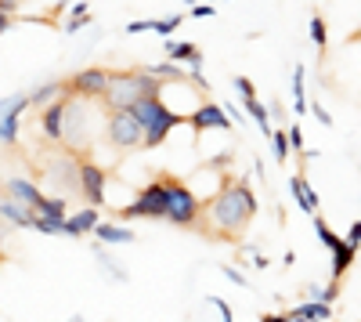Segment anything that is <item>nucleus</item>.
I'll use <instances>...</instances> for the list:
<instances>
[{
	"label": "nucleus",
	"instance_id": "obj_1",
	"mask_svg": "<svg viewBox=\"0 0 361 322\" xmlns=\"http://www.w3.org/2000/svg\"><path fill=\"white\" fill-rule=\"evenodd\" d=\"M253 217H257V192L250 189L246 178L224 174L217 192L202 199L195 232L206 236L209 243H238L246 236V228L253 225Z\"/></svg>",
	"mask_w": 361,
	"mask_h": 322
},
{
	"label": "nucleus",
	"instance_id": "obj_2",
	"mask_svg": "<svg viewBox=\"0 0 361 322\" xmlns=\"http://www.w3.org/2000/svg\"><path fill=\"white\" fill-rule=\"evenodd\" d=\"M163 91V80L152 69H112V83L102 98L105 109H130L141 98H156Z\"/></svg>",
	"mask_w": 361,
	"mask_h": 322
},
{
	"label": "nucleus",
	"instance_id": "obj_3",
	"mask_svg": "<svg viewBox=\"0 0 361 322\" xmlns=\"http://www.w3.org/2000/svg\"><path fill=\"white\" fill-rule=\"evenodd\" d=\"M130 112L137 116V124H141V131H145V145H141V149H159V145L170 138L173 127L188 124V116L170 112V109L159 102V95H156V98H141L137 105H130Z\"/></svg>",
	"mask_w": 361,
	"mask_h": 322
},
{
	"label": "nucleus",
	"instance_id": "obj_4",
	"mask_svg": "<svg viewBox=\"0 0 361 322\" xmlns=\"http://www.w3.org/2000/svg\"><path fill=\"white\" fill-rule=\"evenodd\" d=\"M166 207H170V192H166V170L156 174V181H148L145 189H137V196L127 203L123 210H116V221H166Z\"/></svg>",
	"mask_w": 361,
	"mask_h": 322
},
{
	"label": "nucleus",
	"instance_id": "obj_5",
	"mask_svg": "<svg viewBox=\"0 0 361 322\" xmlns=\"http://www.w3.org/2000/svg\"><path fill=\"white\" fill-rule=\"evenodd\" d=\"M166 192H170L166 221H170L173 228H188V232H195V225H199V210H202L199 196H195L185 181H180V178H173L170 170H166Z\"/></svg>",
	"mask_w": 361,
	"mask_h": 322
},
{
	"label": "nucleus",
	"instance_id": "obj_6",
	"mask_svg": "<svg viewBox=\"0 0 361 322\" xmlns=\"http://www.w3.org/2000/svg\"><path fill=\"white\" fill-rule=\"evenodd\" d=\"M87 98H69L66 109V134H62V149L76 160H90V131H87V112H83Z\"/></svg>",
	"mask_w": 361,
	"mask_h": 322
},
{
	"label": "nucleus",
	"instance_id": "obj_7",
	"mask_svg": "<svg viewBox=\"0 0 361 322\" xmlns=\"http://www.w3.org/2000/svg\"><path fill=\"white\" fill-rule=\"evenodd\" d=\"M105 131H109V145H112V149H119V153L141 149V145H145V131H141L137 116L130 109H109Z\"/></svg>",
	"mask_w": 361,
	"mask_h": 322
},
{
	"label": "nucleus",
	"instance_id": "obj_8",
	"mask_svg": "<svg viewBox=\"0 0 361 322\" xmlns=\"http://www.w3.org/2000/svg\"><path fill=\"white\" fill-rule=\"evenodd\" d=\"M109 83H112V69L87 66V69H80V73L69 76V91H73L76 98H105Z\"/></svg>",
	"mask_w": 361,
	"mask_h": 322
},
{
	"label": "nucleus",
	"instance_id": "obj_9",
	"mask_svg": "<svg viewBox=\"0 0 361 322\" xmlns=\"http://www.w3.org/2000/svg\"><path fill=\"white\" fill-rule=\"evenodd\" d=\"M25 109H29V91L0 102V145H15L18 141V120H22Z\"/></svg>",
	"mask_w": 361,
	"mask_h": 322
},
{
	"label": "nucleus",
	"instance_id": "obj_10",
	"mask_svg": "<svg viewBox=\"0 0 361 322\" xmlns=\"http://www.w3.org/2000/svg\"><path fill=\"white\" fill-rule=\"evenodd\" d=\"M80 196L87 207H105V170L90 160H80Z\"/></svg>",
	"mask_w": 361,
	"mask_h": 322
},
{
	"label": "nucleus",
	"instance_id": "obj_11",
	"mask_svg": "<svg viewBox=\"0 0 361 322\" xmlns=\"http://www.w3.org/2000/svg\"><path fill=\"white\" fill-rule=\"evenodd\" d=\"M188 127L195 134H202V131H235L231 120H228V112L217 102H202L195 112H188Z\"/></svg>",
	"mask_w": 361,
	"mask_h": 322
},
{
	"label": "nucleus",
	"instance_id": "obj_12",
	"mask_svg": "<svg viewBox=\"0 0 361 322\" xmlns=\"http://www.w3.org/2000/svg\"><path fill=\"white\" fill-rule=\"evenodd\" d=\"M69 98L73 95H62V98H54L47 109H40V131L47 141L54 145H62V134H66V109H69Z\"/></svg>",
	"mask_w": 361,
	"mask_h": 322
},
{
	"label": "nucleus",
	"instance_id": "obj_13",
	"mask_svg": "<svg viewBox=\"0 0 361 322\" xmlns=\"http://www.w3.org/2000/svg\"><path fill=\"white\" fill-rule=\"evenodd\" d=\"M0 217H4L11 228H37V207H25L15 196H0Z\"/></svg>",
	"mask_w": 361,
	"mask_h": 322
},
{
	"label": "nucleus",
	"instance_id": "obj_14",
	"mask_svg": "<svg viewBox=\"0 0 361 322\" xmlns=\"http://www.w3.org/2000/svg\"><path fill=\"white\" fill-rule=\"evenodd\" d=\"M289 192H293V199L300 203V210H304V214H322L318 189H311V181H307V174H304V170L289 178Z\"/></svg>",
	"mask_w": 361,
	"mask_h": 322
},
{
	"label": "nucleus",
	"instance_id": "obj_15",
	"mask_svg": "<svg viewBox=\"0 0 361 322\" xmlns=\"http://www.w3.org/2000/svg\"><path fill=\"white\" fill-rule=\"evenodd\" d=\"M62 95H73L69 91V80H51V83H40L37 91H29V109H47L54 98Z\"/></svg>",
	"mask_w": 361,
	"mask_h": 322
},
{
	"label": "nucleus",
	"instance_id": "obj_16",
	"mask_svg": "<svg viewBox=\"0 0 361 322\" xmlns=\"http://www.w3.org/2000/svg\"><path fill=\"white\" fill-rule=\"evenodd\" d=\"M94 239L102 246H119V243H134V228H123V225H116V221H98L94 228Z\"/></svg>",
	"mask_w": 361,
	"mask_h": 322
},
{
	"label": "nucleus",
	"instance_id": "obj_17",
	"mask_svg": "<svg viewBox=\"0 0 361 322\" xmlns=\"http://www.w3.org/2000/svg\"><path fill=\"white\" fill-rule=\"evenodd\" d=\"M333 282H343V275H347V268L354 265V257H357V243H350V239H340L333 250Z\"/></svg>",
	"mask_w": 361,
	"mask_h": 322
},
{
	"label": "nucleus",
	"instance_id": "obj_18",
	"mask_svg": "<svg viewBox=\"0 0 361 322\" xmlns=\"http://www.w3.org/2000/svg\"><path fill=\"white\" fill-rule=\"evenodd\" d=\"M98 221H102V217H98V207H83L80 214L69 217V236H73V239L87 236V232H94V228H98Z\"/></svg>",
	"mask_w": 361,
	"mask_h": 322
},
{
	"label": "nucleus",
	"instance_id": "obj_19",
	"mask_svg": "<svg viewBox=\"0 0 361 322\" xmlns=\"http://www.w3.org/2000/svg\"><path fill=\"white\" fill-rule=\"evenodd\" d=\"M4 189H8V196H15L18 203H25V207H37L40 196H44V192H40L33 181H25V178H11Z\"/></svg>",
	"mask_w": 361,
	"mask_h": 322
},
{
	"label": "nucleus",
	"instance_id": "obj_20",
	"mask_svg": "<svg viewBox=\"0 0 361 322\" xmlns=\"http://www.w3.org/2000/svg\"><path fill=\"white\" fill-rule=\"evenodd\" d=\"M286 315H300V318H311V322H325L329 315H333V304L322 301V297H314V301H307V304H296V308L286 311Z\"/></svg>",
	"mask_w": 361,
	"mask_h": 322
},
{
	"label": "nucleus",
	"instance_id": "obj_21",
	"mask_svg": "<svg viewBox=\"0 0 361 322\" xmlns=\"http://www.w3.org/2000/svg\"><path fill=\"white\" fill-rule=\"evenodd\" d=\"M243 109H246V116L260 127V134L264 138H271L275 131H271V124H267V105H260V98H243Z\"/></svg>",
	"mask_w": 361,
	"mask_h": 322
},
{
	"label": "nucleus",
	"instance_id": "obj_22",
	"mask_svg": "<svg viewBox=\"0 0 361 322\" xmlns=\"http://www.w3.org/2000/svg\"><path fill=\"white\" fill-rule=\"evenodd\" d=\"M163 47H166V58H170V62H192V54L199 51L195 40H166Z\"/></svg>",
	"mask_w": 361,
	"mask_h": 322
},
{
	"label": "nucleus",
	"instance_id": "obj_23",
	"mask_svg": "<svg viewBox=\"0 0 361 322\" xmlns=\"http://www.w3.org/2000/svg\"><path fill=\"white\" fill-rule=\"evenodd\" d=\"M311 40H314V47H318V62L325 58V51H329V29H325V15H311Z\"/></svg>",
	"mask_w": 361,
	"mask_h": 322
},
{
	"label": "nucleus",
	"instance_id": "obj_24",
	"mask_svg": "<svg viewBox=\"0 0 361 322\" xmlns=\"http://www.w3.org/2000/svg\"><path fill=\"white\" fill-rule=\"evenodd\" d=\"M37 214L54 217V221H66V199H62V196H40V203H37Z\"/></svg>",
	"mask_w": 361,
	"mask_h": 322
},
{
	"label": "nucleus",
	"instance_id": "obj_25",
	"mask_svg": "<svg viewBox=\"0 0 361 322\" xmlns=\"http://www.w3.org/2000/svg\"><path fill=\"white\" fill-rule=\"evenodd\" d=\"M293 109H296V112H311V105H307V98H304V66L293 69Z\"/></svg>",
	"mask_w": 361,
	"mask_h": 322
},
{
	"label": "nucleus",
	"instance_id": "obj_26",
	"mask_svg": "<svg viewBox=\"0 0 361 322\" xmlns=\"http://www.w3.org/2000/svg\"><path fill=\"white\" fill-rule=\"evenodd\" d=\"M148 69H152L163 83H185L188 80V73H180L177 62H170V58H166V62H159V66H148Z\"/></svg>",
	"mask_w": 361,
	"mask_h": 322
},
{
	"label": "nucleus",
	"instance_id": "obj_27",
	"mask_svg": "<svg viewBox=\"0 0 361 322\" xmlns=\"http://www.w3.org/2000/svg\"><path fill=\"white\" fill-rule=\"evenodd\" d=\"M271 145H275V160L279 163H289V149H293V145H289V127L271 134Z\"/></svg>",
	"mask_w": 361,
	"mask_h": 322
},
{
	"label": "nucleus",
	"instance_id": "obj_28",
	"mask_svg": "<svg viewBox=\"0 0 361 322\" xmlns=\"http://www.w3.org/2000/svg\"><path fill=\"white\" fill-rule=\"evenodd\" d=\"M180 22H185V15H166V18H156V33H159L163 40H170V33H173V29H177Z\"/></svg>",
	"mask_w": 361,
	"mask_h": 322
},
{
	"label": "nucleus",
	"instance_id": "obj_29",
	"mask_svg": "<svg viewBox=\"0 0 361 322\" xmlns=\"http://www.w3.org/2000/svg\"><path fill=\"white\" fill-rule=\"evenodd\" d=\"M289 145H293V153H296L300 160H307V156H311V153L304 149V131H300V124L289 127Z\"/></svg>",
	"mask_w": 361,
	"mask_h": 322
},
{
	"label": "nucleus",
	"instance_id": "obj_30",
	"mask_svg": "<svg viewBox=\"0 0 361 322\" xmlns=\"http://www.w3.org/2000/svg\"><path fill=\"white\" fill-rule=\"evenodd\" d=\"M83 22H90V11H87V4H76V8H73V18L66 22V29H69V33H76Z\"/></svg>",
	"mask_w": 361,
	"mask_h": 322
},
{
	"label": "nucleus",
	"instance_id": "obj_31",
	"mask_svg": "<svg viewBox=\"0 0 361 322\" xmlns=\"http://www.w3.org/2000/svg\"><path fill=\"white\" fill-rule=\"evenodd\" d=\"M231 83H235V91L243 95V98H257V87H253V83H250L246 76H235Z\"/></svg>",
	"mask_w": 361,
	"mask_h": 322
},
{
	"label": "nucleus",
	"instance_id": "obj_32",
	"mask_svg": "<svg viewBox=\"0 0 361 322\" xmlns=\"http://www.w3.org/2000/svg\"><path fill=\"white\" fill-rule=\"evenodd\" d=\"M221 272H224V279H231V282H235V286H243V290H250V279H246V275H243V272H235V268H231V265H224V268H221Z\"/></svg>",
	"mask_w": 361,
	"mask_h": 322
},
{
	"label": "nucleus",
	"instance_id": "obj_33",
	"mask_svg": "<svg viewBox=\"0 0 361 322\" xmlns=\"http://www.w3.org/2000/svg\"><path fill=\"white\" fill-rule=\"evenodd\" d=\"M145 29H156V22H152V18H134V22H127V33H145Z\"/></svg>",
	"mask_w": 361,
	"mask_h": 322
},
{
	"label": "nucleus",
	"instance_id": "obj_34",
	"mask_svg": "<svg viewBox=\"0 0 361 322\" xmlns=\"http://www.w3.org/2000/svg\"><path fill=\"white\" fill-rule=\"evenodd\" d=\"M311 112H314V116H318V120H322V124H325V127H329V124H333V116H329V109H325V105H322V102H314V105H311Z\"/></svg>",
	"mask_w": 361,
	"mask_h": 322
},
{
	"label": "nucleus",
	"instance_id": "obj_35",
	"mask_svg": "<svg viewBox=\"0 0 361 322\" xmlns=\"http://www.w3.org/2000/svg\"><path fill=\"white\" fill-rule=\"evenodd\" d=\"M214 15H217V11L209 8V4H195V8H192V18H214Z\"/></svg>",
	"mask_w": 361,
	"mask_h": 322
},
{
	"label": "nucleus",
	"instance_id": "obj_36",
	"mask_svg": "<svg viewBox=\"0 0 361 322\" xmlns=\"http://www.w3.org/2000/svg\"><path fill=\"white\" fill-rule=\"evenodd\" d=\"M209 304H214V308L221 311V318H231V308H228V304H224L221 297H209Z\"/></svg>",
	"mask_w": 361,
	"mask_h": 322
},
{
	"label": "nucleus",
	"instance_id": "obj_37",
	"mask_svg": "<svg viewBox=\"0 0 361 322\" xmlns=\"http://www.w3.org/2000/svg\"><path fill=\"white\" fill-rule=\"evenodd\" d=\"M11 22H15V15H8V11H0V37H4L8 29H11Z\"/></svg>",
	"mask_w": 361,
	"mask_h": 322
},
{
	"label": "nucleus",
	"instance_id": "obj_38",
	"mask_svg": "<svg viewBox=\"0 0 361 322\" xmlns=\"http://www.w3.org/2000/svg\"><path fill=\"white\" fill-rule=\"evenodd\" d=\"M347 239L361 246V221H354V225H350V232H347Z\"/></svg>",
	"mask_w": 361,
	"mask_h": 322
},
{
	"label": "nucleus",
	"instance_id": "obj_39",
	"mask_svg": "<svg viewBox=\"0 0 361 322\" xmlns=\"http://www.w3.org/2000/svg\"><path fill=\"white\" fill-rule=\"evenodd\" d=\"M260 322H289V315H260Z\"/></svg>",
	"mask_w": 361,
	"mask_h": 322
},
{
	"label": "nucleus",
	"instance_id": "obj_40",
	"mask_svg": "<svg viewBox=\"0 0 361 322\" xmlns=\"http://www.w3.org/2000/svg\"><path fill=\"white\" fill-rule=\"evenodd\" d=\"M347 44H361V25L354 29V33H347Z\"/></svg>",
	"mask_w": 361,
	"mask_h": 322
},
{
	"label": "nucleus",
	"instance_id": "obj_41",
	"mask_svg": "<svg viewBox=\"0 0 361 322\" xmlns=\"http://www.w3.org/2000/svg\"><path fill=\"white\" fill-rule=\"evenodd\" d=\"M69 322H87V318H83V315H73V318H69Z\"/></svg>",
	"mask_w": 361,
	"mask_h": 322
},
{
	"label": "nucleus",
	"instance_id": "obj_42",
	"mask_svg": "<svg viewBox=\"0 0 361 322\" xmlns=\"http://www.w3.org/2000/svg\"><path fill=\"white\" fill-rule=\"evenodd\" d=\"M4 225H8V221H4V217H0V236H4Z\"/></svg>",
	"mask_w": 361,
	"mask_h": 322
},
{
	"label": "nucleus",
	"instance_id": "obj_43",
	"mask_svg": "<svg viewBox=\"0 0 361 322\" xmlns=\"http://www.w3.org/2000/svg\"><path fill=\"white\" fill-rule=\"evenodd\" d=\"M0 265H4V254H0Z\"/></svg>",
	"mask_w": 361,
	"mask_h": 322
},
{
	"label": "nucleus",
	"instance_id": "obj_44",
	"mask_svg": "<svg viewBox=\"0 0 361 322\" xmlns=\"http://www.w3.org/2000/svg\"><path fill=\"white\" fill-rule=\"evenodd\" d=\"M224 322H235V318H224Z\"/></svg>",
	"mask_w": 361,
	"mask_h": 322
}]
</instances>
